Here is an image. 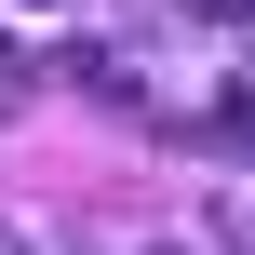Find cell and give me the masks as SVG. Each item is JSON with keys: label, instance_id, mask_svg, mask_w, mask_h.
Returning <instances> with one entry per match:
<instances>
[{"label": "cell", "instance_id": "7a4b0ae2", "mask_svg": "<svg viewBox=\"0 0 255 255\" xmlns=\"http://www.w3.org/2000/svg\"><path fill=\"white\" fill-rule=\"evenodd\" d=\"M27 94H40V54H13V40H0V121H27Z\"/></svg>", "mask_w": 255, "mask_h": 255}, {"label": "cell", "instance_id": "5b68a950", "mask_svg": "<svg viewBox=\"0 0 255 255\" xmlns=\"http://www.w3.org/2000/svg\"><path fill=\"white\" fill-rule=\"evenodd\" d=\"M148 255H215V242H148Z\"/></svg>", "mask_w": 255, "mask_h": 255}, {"label": "cell", "instance_id": "277c9868", "mask_svg": "<svg viewBox=\"0 0 255 255\" xmlns=\"http://www.w3.org/2000/svg\"><path fill=\"white\" fill-rule=\"evenodd\" d=\"M0 255H27V229H13V215H0Z\"/></svg>", "mask_w": 255, "mask_h": 255}, {"label": "cell", "instance_id": "6da1fadb", "mask_svg": "<svg viewBox=\"0 0 255 255\" xmlns=\"http://www.w3.org/2000/svg\"><path fill=\"white\" fill-rule=\"evenodd\" d=\"M67 81H81V94H108V108H134V67H121V40H67Z\"/></svg>", "mask_w": 255, "mask_h": 255}, {"label": "cell", "instance_id": "3957f363", "mask_svg": "<svg viewBox=\"0 0 255 255\" xmlns=\"http://www.w3.org/2000/svg\"><path fill=\"white\" fill-rule=\"evenodd\" d=\"M175 13H202V27H242V13H255V0H175Z\"/></svg>", "mask_w": 255, "mask_h": 255}]
</instances>
